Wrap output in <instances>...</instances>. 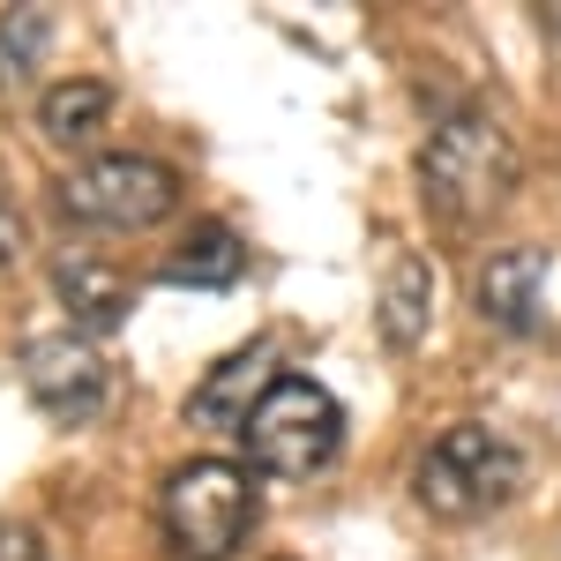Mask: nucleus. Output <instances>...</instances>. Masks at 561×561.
Here are the masks:
<instances>
[{"label":"nucleus","mask_w":561,"mask_h":561,"mask_svg":"<svg viewBox=\"0 0 561 561\" xmlns=\"http://www.w3.org/2000/svg\"><path fill=\"white\" fill-rule=\"evenodd\" d=\"M45 38H53V15L45 8H8L0 15V83H23L38 68Z\"/></svg>","instance_id":"13"},{"label":"nucleus","mask_w":561,"mask_h":561,"mask_svg":"<svg viewBox=\"0 0 561 561\" xmlns=\"http://www.w3.org/2000/svg\"><path fill=\"white\" fill-rule=\"evenodd\" d=\"M262 367H270V345H248V352H232V359H217L210 375L195 382V397H187V420L210 434H248L262 389H270Z\"/></svg>","instance_id":"8"},{"label":"nucleus","mask_w":561,"mask_h":561,"mask_svg":"<svg viewBox=\"0 0 561 561\" xmlns=\"http://www.w3.org/2000/svg\"><path fill=\"white\" fill-rule=\"evenodd\" d=\"M173 203H180V173L165 158H142V150L90 158L83 173L60 180V210L76 225H113V232H142V225L173 217Z\"/></svg>","instance_id":"5"},{"label":"nucleus","mask_w":561,"mask_h":561,"mask_svg":"<svg viewBox=\"0 0 561 561\" xmlns=\"http://www.w3.org/2000/svg\"><path fill=\"white\" fill-rule=\"evenodd\" d=\"M15 255H23V217H15L8 203H0V270H8Z\"/></svg>","instance_id":"15"},{"label":"nucleus","mask_w":561,"mask_h":561,"mask_svg":"<svg viewBox=\"0 0 561 561\" xmlns=\"http://www.w3.org/2000/svg\"><path fill=\"white\" fill-rule=\"evenodd\" d=\"M113 121V90L105 83H90V76H68V83H53L38 98V128L53 135V142H98V128Z\"/></svg>","instance_id":"12"},{"label":"nucleus","mask_w":561,"mask_h":561,"mask_svg":"<svg viewBox=\"0 0 561 561\" xmlns=\"http://www.w3.org/2000/svg\"><path fill=\"white\" fill-rule=\"evenodd\" d=\"M510 187H517V142L502 135V121H486V113L434 121L427 150H420V195L434 217L479 225L510 203Z\"/></svg>","instance_id":"1"},{"label":"nucleus","mask_w":561,"mask_h":561,"mask_svg":"<svg viewBox=\"0 0 561 561\" xmlns=\"http://www.w3.org/2000/svg\"><path fill=\"white\" fill-rule=\"evenodd\" d=\"M23 389H31V404H38L45 420H60V427H83L105 412V397H113V367H105V352L76 337V330H53V337H31L23 345Z\"/></svg>","instance_id":"6"},{"label":"nucleus","mask_w":561,"mask_h":561,"mask_svg":"<svg viewBox=\"0 0 561 561\" xmlns=\"http://www.w3.org/2000/svg\"><path fill=\"white\" fill-rule=\"evenodd\" d=\"M554 31H561V8H554Z\"/></svg>","instance_id":"16"},{"label":"nucleus","mask_w":561,"mask_h":561,"mask_svg":"<svg viewBox=\"0 0 561 561\" xmlns=\"http://www.w3.org/2000/svg\"><path fill=\"white\" fill-rule=\"evenodd\" d=\"M517 486H524L517 442H502L494 427H472V420L434 434L420 472H412V494L427 502L434 517H486V510H502Z\"/></svg>","instance_id":"2"},{"label":"nucleus","mask_w":561,"mask_h":561,"mask_svg":"<svg viewBox=\"0 0 561 561\" xmlns=\"http://www.w3.org/2000/svg\"><path fill=\"white\" fill-rule=\"evenodd\" d=\"M255 524V479L225 457H195L165 479V539L180 561H232Z\"/></svg>","instance_id":"3"},{"label":"nucleus","mask_w":561,"mask_h":561,"mask_svg":"<svg viewBox=\"0 0 561 561\" xmlns=\"http://www.w3.org/2000/svg\"><path fill=\"white\" fill-rule=\"evenodd\" d=\"M427 314H434V270L420 255H397L382 277V337L397 352H412L427 337Z\"/></svg>","instance_id":"11"},{"label":"nucleus","mask_w":561,"mask_h":561,"mask_svg":"<svg viewBox=\"0 0 561 561\" xmlns=\"http://www.w3.org/2000/svg\"><path fill=\"white\" fill-rule=\"evenodd\" d=\"M0 561H45L38 531L31 524H0Z\"/></svg>","instance_id":"14"},{"label":"nucleus","mask_w":561,"mask_h":561,"mask_svg":"<svg viewBox=\"0 0 561 561\" xmlns=\"http://www.w3.org/2000/svg\"><path fill=\"white\" fill-rule=\"evenodd\" d=\"M240 270H248V248H240V232H232V225H195V232L180 240L173 255H165V285L225 293V285H240Z\"/></svg>","instance_id":"10"},{"label":"nucleus","mask_w":561,"mask_h":561,"mask_svg":"<svg viewBox=\"0 0 561 561\" xmlns=\"http://www.w3.org/2000/svg\"><path fill=\"white\" fill-rule=\"evenodd\" d=\"M345 442V412L337 397L307 375H270L255 420H248V457H255L270 479H307L322 472Z\"/></svg>","instance_id":"4"},{"label":"nucleus","mask_w":561,"mask_h":561,"mask_svg":"<svg viewBox=\"0 0 561 561\" xmlns=\"http://www.w3.org/2000/svg\"><path fill=\"white\" fill-rule=\"evenodd\" d=\"M547 277H554L547 248H502V255L479 270V314L502 322V330H539V314H547Z\"/></svg>","instance_id":"7"},{"label":"nucleus","mask_w":561,"mask_h":561,"mask_svg":"<svg viewBox=\"0 0 561 561\" xmlns=\"http://www.w3.org/2000/svg\"><path fill=\"white\" fill-rule=\"evenodd\" d=\"M53 293L68 300V314H76L83 330H121L128 307H135L128 277L105 270V262H90V255H60V262H53Z\"/></svg>","instance_id":"9"}]
</instances>
